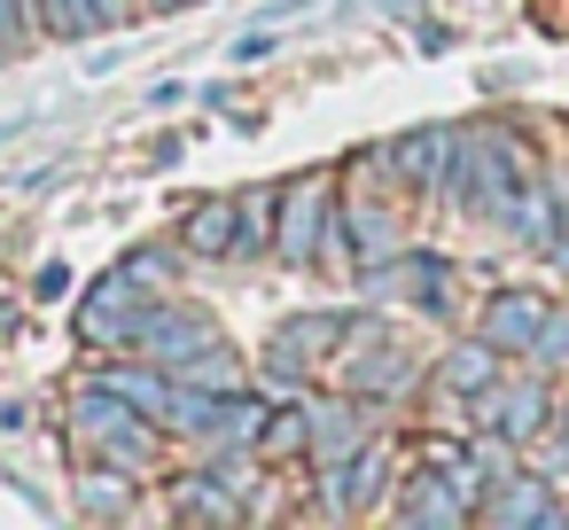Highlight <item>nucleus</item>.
<instances>
[{"instance_id":"1","label":"nucleus","mask_w":569,"mask_h":530,"mask_svg":"<svg viewBox=\"0 0 569 530\" xmlns=\"http://www.w3.org/2000/svg\"><path fill=\"white\" fill-rule=\"evenodd\" d=\"M530 180H538V172H530V157H522V133H507V126H468V133H460V157H452V180H445L437 203H452V211L499 227L507 203H515Z\"/></svg>"},{"instance_id":"2","label":"nucleus","mask_w":569,"mask_h":530,"mask_svg":"<svg viewBox=\"0 0 569 530\" xmlns=\"http://www.w3.org/2000/svg\"><path fill=\"white\" fill-rule=\"evenodd\" d=\"M63 429H71L79 460H110V468H133V476H149L157 452H164V429L141 406H126L118 390H102V382L63 406Z\"/></svg>"},{"instance_id":"3","label":"nucleus","mask_w":569,"mask_h":530,"mask_svg":"<svg viewBox=\"0 0 569 530\" xmlns=\"http://www.w3.org/2000/svg\"><path fill=\"white\" fill-rule=\"evenodd\" d=\"M273 258L289 266H351L343 250V188L336 172H297L281 180V211H273Z\"/></svg>"},{"instance_id":"4","label":"nucleus","mask_w":569,"mask_h":530,"mask_svg":"<svg viewBox=\"0 0 569 530\" xmlns=\"http://www.w3.org/2000/svg\"><path fill=\"white\" fill-rule=\"evenodd\" d=\"M328 374H336V390H351V398H406L413 382H421V359H413V343H398V336H382L375 320H343V343L328 351Z\"/></svg>"},{"instance_id":"5","label":"nucleus","mask_w":569,"mask_h":530,"mask_svg":"<svg viewBox=\"0 0 569 530\" xmlns=\"http://www.w3.org/2000/svg\"><path fill=\"white\" fill-rule=\"evenodd\" d=\"M312 476H320V499H312L305 514H320V522H351V514L382 507V491H398V468H390V437H367V444H359L351 460H320Z\"/></svg>"},{"instance_id":"6","label":"nucleus","mask_w":569,"mask_h":530,"mask_svg":"<svg viewBox=\"0 0 569 530\" xmlns=\"http://www.w3.org/2000/svg\"><path fill=\"white\" fill-rule=\"evenodd\" d=\"M343 320H351V312H320V304H312V312H289V320L266 336V351H258V374H266V382L289 398L305 374H320V367H328V351L343 343Z\"/></svg>"},{"instance_id":"7","label":"nucleus","mask_w":569,"mask_h":530,"mask_svg":"<svg viewBox=\"0 0 569 530\" xmlns=\"http://www.w3.org/2000/svg\"><path fill=\"white\" fill-rule=\"evenodd\" d=\"M157 297L126 273V266H110L87 297H79V312H71V336L87 343V351H133V328H141V312H149Z\"/></svg>"},{"instance_id":"8","label":"nucleus","mask_w":569,"mask_h":530,"mask_svg":"<svg viewBox=\"0 0 569 530\" xmlns=\"http://www.w3.org/2000/svg\"><path fill=\"white\" fill-rule=\"evenodd\" d=\"M203 343H219V320H211L203 304L157 297V304L141 312V328H133V351H126V359H157V367L172 374V367H188Z\"/></svg>"},{"instance_id":"9","label":"nucleus","mask_w":569,"mask_h":530,"mask_svg":"<svg viewBox=\"0 0 569 530\" xmlns=\"http://www.w3.org/2000/svg\"><path fill=\"white\" fill-rule=\"evenodd\" d=\"M546 421H553V390H546L538 367L499 374V382L476 390V429H491V437H507V444H530Z\"/></svg>"},{"instance_id":"10","label":"nucleus","mask_w":569,"mask_h":530,"mask_svg":"<svg viewBox=\"0 0 569 530\" xmlns=\"http://www.w3.org/2000/svg\"><path fill=\"white\" fill-rule=\"evenodd\" d=\"M452 157H460V126H413V133L382 141V172H390L406 196H429V203L445 196Z\"/></svg>"},{"instance_id":"11","label":"nucleus","mask_w":569,"mask_h":530,"mask_svg":"<svg viewBox=\"0 0 569 530\" xmlns=\"http://www.w3.org/2000/svg\"><path fill=\"white\" fill-rule=\"evenodd\" d=\"M305 406H312V468H320V460H351L367 437H382V413H375L367 398H351V390L305 398Z\"/></svg>"},{"instance_id":"12","label":"nucleus","mask_w":569,"mask_h":530,"mask_svg":"<svg viewBox=\"0 0 569 530\" xmlns=\"http://www.w3.org/2000/svg\"><path fill=\"white\" fill-rule=\"evenodd\" d=\"M546 312H553V304H546L538 289H491V297L476 304V336H483V343H499L507 359H522V351L538 343Z\"/></svg>"},{"instance_id":"13","label":"nucleus","mask_w":569,"mask_h":530,"mask_svg":"<svg viewBox=\"0 0 569 530\" xmlns=\"http://www.w3.org/2000/svg\"><path fill=\"white\" fill-rule=\"evenodd\" d=\"M553 499H561V491H553L538 468H499V476L483 483V499H476V522H491V530H522V522H546Z\"/></svg>"},{"instance_id":"14","label":"nucleus","mask_w":569,"mask_h":530,"mask_svg":"<svg viewBox=\"0 0 569 530\" xmlns=\"http://www.w3.org/2000/svg\"><path fill=\"white\" fill-rule=\"evenodd\" d=\"M390 514L398 522H413V530H445V522H476V507L452 491V476L445 468H413V476H398V499H390Z\"/></svg>"},{"instance_id":"15","label":"nucleus","mask_w":569,"mask_h":530,"mask_svg":"<svg viewBox=\"0 0 569 530\" xmlns=\"http://www.w3.org/2000/svg\"><path fill=\"white\" fill-rule=\"evenodd\" d=\"M343 250H351V266H359V273H375V266H390V258L406 250L398 219H390L367 188H351V196H343Z\"/></svg>"},{"instance_id":"16","label":"nucleus","mask_w":569,"mask_h":530,"mask_svg":"<svg viewBox=\"0 0 569 530\" xmlns=\"http://www.w3.org/2000/svg\"><path fill=\"white\" fill-rule=\"evenodd\" d=\"M133 499H141V476H133V468L79 460V491H71V507H79V514H94V522H126V514H133Z\"/></svg>"},{"instance_id":"17","label":"nucleus","mask_w":569,"mask_h":530,"mask_svg":"<svg viewBox=\"0 0 569 530\" xmlns=\"http://www.w3.org/2000/svg\"><path fill=\"white\" fill-rule=\"evenodd\" d=\"M172 514L180 522H242L250 507L219 468H196V476H172Z\"/></svg>"},{"instance_id":"18","label":"nucleus","mask_w":569,"mask_h":530,"mask_svg":"<svg viewBox=\"0 0 569 530\" xmlns=\"http://www.w3.org/2000/svg\"><path fill=\"white\" fill-rule=\"evenodd\" d=\"M499 374H507V351H499V343H483L476 328H468L460 343H445V351H437V382H445V390H460V398H476V390H483V382H499Z\"/></svg>"},{"instance_id":"19","label":"nucleus","mask_w":569,"mask_h":530,"mask_svg":"<svg viewBox=\"0 0 569 530\" xmlns=\"http://www.w3.org/2000/svg\"><path fill=\"white\" fill-rule=\"evenodd\" d=\"M499 227H507L522 250H546V242L561 234V188H553V180H530V188L507 203V219H499Z\"/></svg>"},{"instance_id":"20","label":"nucleus","mask_w":569,"mask_h":530,"mask_svg":"<svg viewBox=\"0 0 569 530\" xmlns=\"http://www.w3.org/2000/svg\"><path fill=\"white\" fill-rule=\"evenodd\" d=\"M273 211H281V188H242L234 196V266H258L273 250Z\"/></svg>"},{"instance_id":"21","label":"nucleus","mask_w":569,"mask_h":530,"mask_svg":"<svg viewBox=\"0 0 569 530\" xmlns=\"http://www.w3.org/2000/svg\"><path fill=\"white\" fill-rule=\"evenodd\" d=\"M180 250L188 258H234V196H203L180 219Z\"/></svg>"},{"instance_id":"22","label":"nucleus","mask_w":569,"mask_h":530,"mask_svg":"<svg viewBox=\"0 0 569 530\" xmlns=\"http://www.w3.org/2000/svg\"><path fill=\"white\" fill-rule=\"evenodd\" d=\"M94 382H102V390H118L126 406H141V413H149L157 429H164V406H172V390H180V382H172V374H164L157 359H141V367H102Z\"/></svg>"},{"instance_id":"23","label":"nucleus","mask_w":569,"mask_h":530,"mask_svg":"<svg viewBox=\"0 0 569 530\" xmlns=\"http://www.w3.org/2000/svg\"><path fill=\"white\" fill-rule=\"evenodd\" d=\"M258 460H266V468H273V460H312V406H305V398H281V406L266 413Z\"/></svg>"},{"instance_id":"24","label":"nucleus","mask_w":569,"mask_h":530,"mask_svg":"<svg viewBox=\"0 0 569 530\" xmlns=\"http://www.w3.org/2000/svg\"><path fill=\"white\" fill-rule=\"evenodd\" d=\"M180 382H196V390H250V374H242V351L219 336V343H203L188 367H172Z\"/></svg>"},{"instance_id":"25","label":"nucleus","mask_w":569,"mask_h":530,"mask_svg":"<svg viewBox=\"0 0 569 530\" xmlns=\"http://www.w3.org/2000/svg\"><path fill=\"white\" fill-rule=\"evenodd\" d=\"M32 17H40V40H94L102 32L94 0H32Z\"/></svg>"},{"instance_id":"26","label":"nucleus","mask_w":569,"mask_h":530,"mask_svg":"<svg viewBox=\"0 0 569 530\" xmlns=\"http://www.w3.org/2000/svg\"><path fill=\"white\" fill-rule=\"evenodd\" d=\"M118 266H126V273H133V281H141L149 297H164V289L180 281L188 250H180V242H149V250H133V258H118Z\"/></svg>"},{"instance_id":"27","label":"nucleus","mask_w":569,"mask_h":530,"mask_svg":"<svg viewBox=\"0 0 569 530\" xmlns=\"http://www.w3.org/2000/svg\"><path fill=\"white\" fill-rule=\"evenodd\" d=\"M522 359H530L538 374H553V359H569V304H553V312H546V328H538V343H530Z\"/></svg>"},{"instance_id":"28","label":"nucleus","mask_w":569,"mask_h":530,"mask_svg":"<svg viewBox=\"0 0 569 530\" xmlns=\"http://www.w3.org/2000/svg\"><path fill=\"white\" fill-rule=\"evenodd\" d=\"M530 468H538L553 491H569V437H561V429H538V437H530Z\"/></svg>"},{"instance_id":"29","label":"nucleus","mask_w":569,"mask_h":530,"mask_svg":"<svg viewBox=\"0 0 569 530\" xmlns=\"http://www.w3.org/2000/svg\"><path fill=\"white\" fill-rule=\"evenodd\" d=\"M40 40V17H32V0H0V56H17Z\"/></svg>"},{"instance_id":"30","label":"nucleus","mask_w":569,"mask_h":530,"mask_svg":"<svg viewBox=\"0 0 569 530\" xmlns=\"http://www.w3.org/2000/svg\"><path fill=\"white\" fill-rule=\"evenodd\" d=\"M227 56H234V63H266V56H273V32H266V24H250V32H242Z\"/></svg>"},{"instance_id":"31","label":"nucleus","mask_w":569,"mask_h":530,"mask_svg":"<svg viewBox=\"0 0 569 530\" xmlns=\"http://www.w3.org/2000/svg\"><path fill=\"white\" fill-rule=\"evenodd\" d=\"M94 17H102V32H118V24L141 17V0H94Z\"/></svg>"},{"instance_id":"32","label":"nucleus","mask_w":569,"mask_h":530,"mask_svg":"<svg viewBox=\"0 0 569 530\" xmlns=\"http://www.w3.org/2000/svg\"><path fill=\"white\" fill-rule=\"evenodd\" d=\"M180 9H203V0H141V17H180Z\"/></svg>"},{"instance_id":"33","label":"nucleus","mask_w":569,"mask_h":530,"mask_svg":"<svg viewBox=\"0 0 569 530\" xmlns=\"http://www.w3.org/2000/svg\"><path fill=\"white\" fill-rule=\"evenodd\" d=\"M546 250H553V266H561V273H569V219H561V234H553V242H546Z\"/></svg>"}]
</instances>
